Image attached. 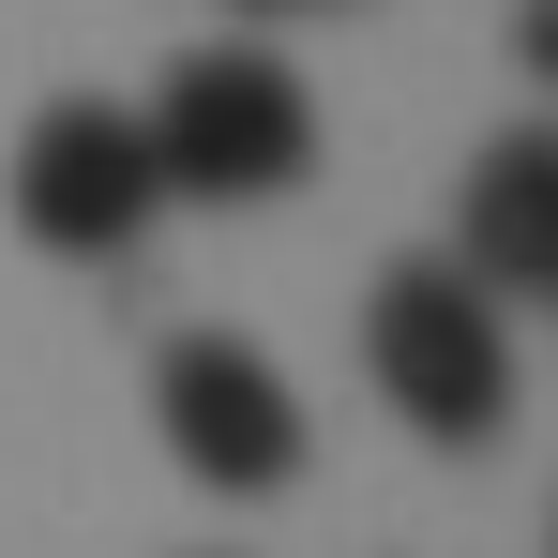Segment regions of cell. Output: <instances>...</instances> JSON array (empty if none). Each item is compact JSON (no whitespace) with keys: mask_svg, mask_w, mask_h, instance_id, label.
<instances>
[{"mask_svg":"<svg viewBox=\"0 0 558 558\" xmlns=\"http://www.w3.org/2000/svg\"><path fill=\"white\" fill-rule=\"evenodd\" d=\"M136 136H151V182L167 196H211V211H257L317 167V92L287 76L272 46H196L167 92L136 106Z\"/></svg>","mask_w":558,"mask_h":558,"instance_id":"6da1fadb","label":"cell"},{"mask_svg":"<svg viewBox=\"0 0 558 558\" xmlns=\"http://www.w3.org/2000/svg\"><path fill=\"white\" fill-rule=\"evenodd\" d=\"M363 363H377V392L408 408V438H438V453H483V438L513 423V332H498V302H483L453 257H392V272H377Z\"/></svg>","mask_w":558,"mask_h":558,"instance_id":"7a4b0ae2","label":"cell"},{"mask_svg":"<svg viewBox=\"0 0 558 558\" xmlns=\"http://www.w3.org/2000/svg\"><path fill=\"white\" fill-rule=\"evenodd\" d=\"M151 423L211 498H287L302 483V392L257 332H167L151 363Z\"/></svg>","mask_w":558,"mask_h":558,"instance_id":"3957f363","label":"cell"},{"mask_svg":"<svg viewBox=\"0 0 558 558\" xmlns=\"http://www.w3.org/2000/svg\"><path fill=\"white\" fill-rule=\"evenodd\" d=\"M151 211H167V182H151V136H136V106H46L31 136H15V227L46 242V257H76V272H106V257H136L151 242Z\"/></svg>","mask_w":558,"mask_h":558,"instance_id":"277c9868","label":"cell"},{"mask_svg":"<svg viewBox=\"0 0 558 558\" xmlns=\"http://www.w3.org/2000/svg\"><path fill=\"white\" fill-rule=\"evenodd\" d=\"M453 272L498 287H558V121H513L498 151H468L453 182Z\"/></svg>","mask_w":558,"mask_h":558,"instance_id":"5b68a950","label":"cell"},{"mask_svg":"<svg viewBox=\"0 0 558 558\" xmlns=\"http://www.w3.org/2000/svg\"><path fill=\"white\" fill-rule=\"evenodd\" d=\"M513 61H529V76L558 92V0H529V15H513Z\"/></svg>","mask_w":558,"mask_h":558,"instance_id":"8992f818","label":"cell"},{"mask_svg":"<svg viewBox=\"0 0 558 558\" xmlns=\"http://www.w3.org/2000/svg\"><path fill=\"white\" fill-rule=\"evenodd\" d=\"M242 15H348V0H242Z\"/></svg>","mask_w":558,"mask_h":558,"instance_id":"52a82bcc","label":"cell"}]
</instances>
